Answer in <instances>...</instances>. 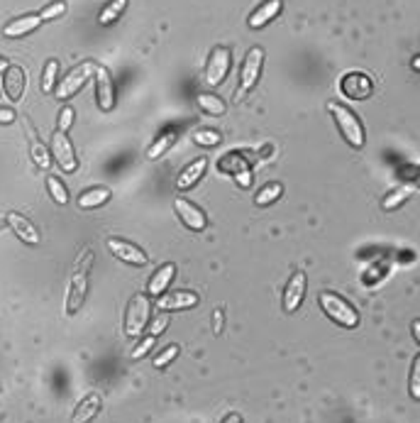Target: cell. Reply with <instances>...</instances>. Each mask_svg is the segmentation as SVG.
<instances>
[{
	"mask_svg": "<svg viewBox=\"0 0 420 423\" xmlns=\"http://www.w3.org/2000/svg\"><path fill=\"white\" fill-rule=\"evenodd\" d=\"M91 267H93V250L91 247H86V250L78 255L76 265H73V272H71V279H68V291H66V313L68 316H73V313L81 311L83 301H86Z\"/></svg>",
	"mask_w": 420,
	"mask_h": 423,
	"instance_id": "6da1fadb",
	"label": "cell"
},
{
	"mask_svg": "<svg viewBox=\"0 0 420 423\" xmlns=\"http://www.w3.org/2000/svg\"><path fill=\"white\" fill-rule=\"evenodd\" d=\"M328 111H330V116H333V120L338 123V130H340V135L345 137V142L354 149H362L364 142H367V135H364V125L359 123L357 113H352L349 108H345L342 103H338V101H330Z\"/></svg>",
	"mask_w": 420,
	"mask_h": 423,
	"instance_id": "7a4b0ae2",
	"label": "cell"
},
{
	"mask_svg": "<svg viewBox=\"0 0 420 423\" xmlns=\"http://www.w3.org/2000/svg\"><path fill=\"white\" fill-rule=\"evenodd\" d=\"M318 301H320V308L325 311V316H328L330 321L338 323V326H342V328H357L359 326L357 308H354L349 301H345L340 293H335V291H320Z\"/></svg>",
	"mask_w": 420,
	"mask_h": 423,
	"instance_id": "3957f363",
	"label": "cell"
},
{
	"mask_svg": "<svg viewBox=\"0 0 420 423\" xmlns=\"http://www.w3.org/2000/svg\"><path fill=\"white\" fill-rule=\"evenodd\" d=\"M150 311H152V301L150 293H135L127 303L125 311V333L127 338H137L145 333L147 323H150Z\"/></svg>",
	"mask_w": 420,
	"mask_h": 423,
	"instance_id": "277c9868",
	"label": "cell"
},
{
	"mask_svg": "<svg viewBox=\"0 0 420 423\" xmlns=\"http://www.w3.org/2000/svg\"><path fill=\"white\" fill-rule=\"evenodd\" d=\"M93 74H96V64H93V62H81L78 67H73L71 71H68L66 76L57 83V88H54V96H57L59 101H66V98L76 96V93L86 86L88 78H91Z\"/></svg>",
	"mask_w": 420,
	"mask_h": 423,
	"instance_id": "5b68a950",
	"label": "cell"
},
{
	"mask_svg": "<svg viewBox=\"0 0 420 423\" xmlns=\"http://www.w3.org/2000/svg\"><path fill=\"white\" fill-rule=\"evenodd\" d=\"M261 67H264V49L261 47H252L247 52L245 62H242V71H240V86H237V101L245 98L252 88L256 86L259 81V74H261Z\"/></svg>",
	"mask_w": 420,
	"mask_h": 423,
	"instance_id": "8992f818",
	"label": "cell"
},
{
	"mask_svg": "<svg viewBox=\"0 0 420 423\" xmlns=\"http://www.w3.org/2000/svg\"><path fill=\"white\" fill-rule=\"evenodd\" d=\"M232 64V54L227 47H215L208 57V64H205V74H203V83L208 88H215L225 81L227 71H230Z\"/></svg>",
	"mask_w": 420,
	"mask_h": 423,
	"instance_id": "52a82bcc",
	"label": "cell"
},
{
	"mask_svg": "<svg viewBox=\"0 0 420 423\" xmlns=\"http://www.w3.org/2000/svg\"><path fill=\"white\" fill-rule=\"evenodd\" d=\"M340 91H342V96L349 98V101H367L374 91V83L364 71H349L345 74L342 81H340Z\"/></svg>",
	"mask_w": 420,
	"mask_h": 423,
	"instance_id": "ba28073f",
	"label": "cell"
},
{
	"mask_svg": "<svg viewBox=\"0 0 420 423\" xmlns=\"http://www.w3.org/2000/svg\"><path fill=\"white\" fill-rule=\"evenodd\" d=\"M52 154H54V162L59 164L64 174H73L78 167V159L76 152H73V144L66 137V132H54L52 135Z\"/></svg>",
	"mask_w": 420,
	"mask_h": 423,
	"instance_id": "9c48e42d",
	"label": "cell"
},
{
	"mask_svg": "<svg viewBox=\"0 0 420 423\" xmlns=\"http://www.w3.org/2000/svg\"><path fill=\"white\" fill-rule=\"evenodd\" d=\"M106 245H108V250H110L120 262H125V265L145 267L147 260H150V257H147V252L142 250V247L132 245V242H127V240H120V237H108Z\"/></svg>",
	"mask_w": 420,
	"mask_h": 423,
	"instance_id": "30bf717a",
	"label": "cell"
},
{
	"mask_svg": "<svg viewBox=\"0 0 420 423\" xmlns=\"http://www.w3.org/2000/svg\"><path fill=\"white\" fill-rule=\"evenodd\" d=\"M174 211H176V216H179V221L184 223L189 230L201 233V230H205V226H208V218H205V213L201 211L196 203H191L189 198H184V196L176 198Z\"/></svg>",
	"mask_w": 420,
	"mask_h": 423,
	"instance_id": "8fae6325",
	"label": "cell"
},
{
	"mask_svg": "<svg viewBox=\"0 0 420 423\" xmlns=\"http://www.w3.org/2000/svg\"><path fill=\"white\" fill-rule=\"evenodd\" d=\"M96 101H98V108L103 113L113 111L115 106V86H113V76L106 67H98L96 64Z\"/></svg>",
	"mask_w": 420,
	"mask_h": 423,
	"instance_id": "7c38bea8",
	"label": "cell"
},
{
	"mask_svg": "<svg viewBox=\"0 0 420 423\" xmlns=\"http://www.w3.org/2000/svg\"><path fill=\"white\" fill-rule=\"evenodd\" d=\"M305 289H308V279H305V272H294L291 279L286 282L284 289V311L286 313H294L300 308L305 298Z\"/></svg>",
	"mask_w": 420,
	"mask_h": 423,
	"instance_id": "4fadbf2b",
	"label": "cell"
},
{
	"mask_svg": "<svg viewBox=\"0 0 420 423\" xmlns=\"http://www.w3.org/2000/svg\"><path fill=\"white\" fill-rule=\"evenodd\" d=\"M198 301L201 298L196 291H186V289H181V291L161 293V296L157 298V308H159V311H186V308L198 306Z\"/></svg>",
	"mask_w": 420,
	"mask_h": 423,
	"instance_id": "5bb4252c",
	"label": "cell"
},
{
	"mask_svg": "<svg viewBox=\"0 0 420 423\" xmlns=\"http://www.w3.org/2000/svg\"><path fill=\"white\" fill-rule=\"evenodd\" d=\"M5 223L13 228V233L24 242V245H39V240H42V237H39V230L32 226V221H27V218L20 216V213H8V216H5Z\"/></svg>",
	"mask_w": 420,
	"mask_h": 423,
	"instance_id": "9a60e30c",
	"label": "cell"
},
{
	"mask_svg": "<svg viewBox=\"0 0 420 423\" xmlns=\"http://www.w3.org/2000/svg\"><path fill=\"white\" fill-rule=\"evenodd\" d=\"M24 83H27V76H24L22 67H15V64H10L8 69H5V76H3V86H5V96L10 98V101H20L24 93Z\"/></svg>",
	"mask_w": 420,
	"mask_h": 423,
	"instance_id": "2e32d148",
	"label": "cell"
},
{
	"mask_svg": "<svg viewBox=\"0 0 420 423\" xmlns=\"http://www.w3.org/2000/svg\"><path fill=\"white\" fill-rule=\"evenodd\" d=\"M205 169H208V159L205 157L194 159V162H191L189 167L179 174V179H176V188H179V191H189V188H194L196 183L203 179Z\"/></svg>",
	"mask_w": 420,
	"mask_h": 423,
	"instance_id": "e0dca14e",
	"label": "cell"
},
{
	"mask_svg": "<svg viewBox=\"0 0 420 423\" xmlns=\"http://www.w3.org/2000/svg\"><path fill=\"white\" fill-rule=\"evenodd\" d=\"M174 277H176V265L174 262H164V265L150 277V284H147L150 296H161V293L169 289V284L174 282Z\"/></svg>",
	"mask_w": 420,
	"mask_h": 423,
	"instance_id": "ac0fdd59",
	"label": "cell"
},
{
	"mask_svg": "<svg viewBox=\"0 0 420 423\" xmlns=\"http://www.w3.org/2000/svg\"><path fill=\"white\" fill-rule=\"evenodd\" d=\"M281 8H284V3H281V0H264V3H261L259 8L249 15L247 25H249L252 29H261L266 22H271V20L281 13Z\"/></svg>",
	"mask_w": 420,
	"mask_h": 423,
	"instance_id": "d6986e66",
	"label": "cell"
},
{
	"mask_svg": "<svg viewBox=\"0 0 420 423\" xmlns=\"http://www.w3.org/2000/svg\"><path fill=\"white\" fill-rule=\"evenodd\" d=\"M217 169H220L222 174H230V176H235V174L252 169V157H249V154H245V152H227V154H222V157H220Z\"/></svg>",
	"mask_w": 420,
	"mask_h": 423,
	"instance_id": "ffe728a7",
	"label": "cell"
},
{
	"mask_svg": "<svg viewBox=\"0 0 420 423\" xmlns=\"http://www.w3.org/2000/svg\"><path fill=\"white\" fill-rule=\"evenodd\" d=\"M42 25V18L39 15H22V18H15L13 22H8L3 27L5 37H24V34L34 32V29Z\"/></svg>",
	"mask_w": 420,
	"mask_h": 423,
	"instance_id": "44dd1931",
	"label": "cell"
},
{
	"mask_svg": "<svg viewBox=\"0 0 420 423\" xmlns=\"http://www.w3.org/2000/svg\"><path fill=\"white\" fill-rule=\"evenodd\" d=\"M98 411H101V396L98 394L83 396V399L78 401L76 409H73L71 423H91L98 416Z\"/></svg>",
	"mask_w": 420,
	"mask_h": 423,
	"instance_id": "7402d4cb",
	"label": "cell"
},
{
	"mask_svg": "<svg viewBox=\"0 0 420 423\" xmlns=\"http://www.w3.org/2000/svg\"><path fill=\"white\" fill-rule=\"evenodd\" d=\"M110 188L106 186H96V188H88V191H83L81 196H78V208H83V211H91V208H101L106 206L108 201H110Z\"/></svg>",
	"mask_w": 420,
	"mask_h": 423,
	"instance_id": "603a6c76",
	"label": "cell"
},
{
	"mask_svg": "<svg viewBox=\"0 0 420 423\" xmlns=\"http://www.w3.org/2000/svg\"><path fill=\"white\" fill-rule=\"evenodd\" d=\"M176 137H179V135H176V130H164L161 135H157V140L152 142L150 147H147L145 157L152 159V162H154V159H159V157H164V154L174 147Z\"/></svg>",
	"mask_w": 420,
	"mask_h": 423,
	"instance_id": "cb8c5ba5",
	"label": "cell"
},
{
	"mask_svg": "<svg viewBox=\"0 0 420 423\" xmlns=\"http://www.w3.org/2000/svg\"><path fill=\"white\" fill-rule=\"evenodd\" d=\"M196 103H198L201 111L208 113V116H212V118L225 116V111H227V103L222 101L220 96H215V93H208V91L198 93V96H196Z\"/></svg>",
	"mask_w": 420,
	"mask_h": 423,
	"instance_id": "d4e9b609",
	"label": "cell"
},
{
	"mask_svg": "<svg viewBox=\"0 0 420 423\" xmlns=\"http://www.w3.org/2000/svg\"><path fill=\"white\" fill-rule=\"evenodd\" d=\"M416 188H418V183H401L398 188H393V191L384 198V203H382L384 211H393V208H398L401 203H406L408 198L416 193Z\"/></svg>",
	"mask_w": 420,
	"mask_h": 423,
	"instance_id": "484cf974",
	"label": "cell"
},
{
	"mask_svg": "<svg viewBox=\"0 0 420 423\" xmlns=\"http://www.w3.org/2000/svg\"><path fill=\"white\" fill-rule=\"evenodd\" d=\"M281 193H284V186H281L279 181H271V183H264V186L256 191L254 196V203L256 206H271V203H276L281 198Z\"/></svg>",
	"mask_w": 420,
	"mask_h": 423,
	"instance_id": "4316f807",
	"label": "cell"
},
{
	"mask_svg": "<svg viewBox=\"0 0 420 423\" xmlns=\"http://www.w3.org/2000/svg\"><path fill=\"white\" fill-rule=\"evenodd\" d=\"M125 8H127V0H110V3H108L106 8L101 10V15H98V22H101V25L115 22V20L122 15V10H125Z\"/></svg>",
	"mask_w": 420,
	"mask_h": 423,
	"instance_id": "83f0119b",
	"label": "cell"
},
{
	"mask_svg": "<svg viewBox=\"0 0 420 423\" xmlns=\"http://www.w3.org/2000/svg\"><path fill=\"white\" fill-rule=\"evenodd\" d=\"M57 76H59V62L57 59H49L47 67H44L42 74V91L44 93H52L57 88Z\"/></svg>",
	"mask_w": 420,
	"mask_h": 423,
	"instance_id": "f1b7e54d",
	"label": "cell"
},
{
	"mask_svg": "<svg viewBox=\"0 0 420 423\" xmlns=\"http://www.w3.org/2000/svg\"><path fill=\"white\" fill-rule=\"evenodd\" d=\"M47 188H49V193H52L54 203H59V206H66V203H68V191L57 176H47Z\"/></svg>",
	"mask_w": 420,
	"mask_h": 423,
	"instance_id": "f546056e",
	"label": "cell"
},
{
	"mask_svg": "<svg viewBox=\"0 0 420 423\" xmlns=\"http://www.w3.org/2000/svg\"><path fill=\"white\" fill-rule=\"evenodd\" d=\"M194 142L198 144V147H217V144L222 142V135L217 130H208V127H203V130L194 132Z\"/></svg>",
	"mask_w": 420,
	"mask_h": 423,
	"instance_id": "4dcf8cb0",
	"label": "cell"
},
{
	"mask_svg": "<svg viewBox=\"0 0 420 423\" xmlns=\"http://www.w3.org/2000/svg\"><path fill=\"white\" fill-rule=\"evenodd\" d=\"M32 159H34V164H37L39 169H49V164H52L49 149L44 147V144L39 142L37 137H32Z\"/></svg>",
	"mask_w": 420,
	"mask_h": 423,
	"instance_id": "1f68e13d",
	"label": "cell"
},
{
	"mask_svg": "<svg viewBox=\"0 0 420 423\" xmlns=\"http://www.w3.org/2000/svg\"><path fill=\"white\" fill-rule=\"evenodd\" d=\"M64 13H66V3H64V0H54V3L44 5L42 13H39V18H42V22H47V20L61 18Z\"/></svg>",
	"mask_w": 420,
	"mask_h": 423,
	"instance_id": "d6a6232c",
	"label": "cell"
},
{
	"mask_svg": "<svg viewBox=\"0 0 420 423\" xmlns=\"http://www.w3.org/2000/svg\"><path fill=\"white\" fill-rule=\"evenodd\" d=\"M408 389H411V396L416 401H420V352L413 360V370H411V382H408Z\"/></svg>",
	"mask_w": 420,
	"mask_h": 423,
	"instance_id": "836d02e7",
	"label": "cell"
},
{
	"mask_svg": "<svg viewBox=\"0 0 420 423\" xmlns=\"http://www.w3.org/2000/svg\"><path fill=\"white\" fill-rule=\"evenodd\" d=\"M176 355H179V345H166L164 350L154 357V367L157 370H161V367H166L169 362H174Z\"/></svg>",
	"mask_w": 420,
	"mask_h": 423,
	"instance_id": "e575fe53",
	"label": "cell"
},
{
	"mask_svg": "<svg viewBox=\"0 0 420 423\" xmlns=\"http://www.w3.org/2000/svg\"><path fill=\"white\" fill-rule=\"evenodd\" d=\"M73 108H68V106H64L61 111H59V120H57V130L59 132H68V127L73 125Z\"/></svg>",
	"mask_w": 420,
	"mask_h": 423,
	"instance_id": "d590c367",
	"label": "cell"
},
{
	"mask_svg": "<svg viewBox=\"0 0 420 423\" xmlns=\"http://www.w3.org/2000/svg\"><path fill=\"white\" fill-rule=\"evenodd\" d=\"M152 347H154V335H147V338H142V340L135 345V350L130 352V357H132V360H142V357H145L147 352L152 350Z\"/></svg>",
	"mask_w": 420,
	"mask_h": 423,
	"instance_id": "8d00e7d4",
	"label": "cell"
},
{
	"mask_svg": "<svg viewBox=\"0 0 420 423\" xmlns=\"http://www.w3.org/2000/svg\"><path fill=\"white\" fill-rule=\"evenodd\" d=\"M169 326V318L166 316H159L157 318V321H152V326H150V335H161V333H164V328Z\"/></svg>",
	"mask_w": 420,
	"mask_h": 423,
	"instance_id": "74e56055",
	"label": "cell"
},
{
	"mask_svg": "<svg viewBox=\"0 0 420 423\" xmlns=\"http://www.w3.org/2000/svg\"><path fill=\"white\" fill-rule=\"evenodd\" d=\"M237 181V186L240 188H249L252 186V181H254V176H252V169H247V172H240V174H235L232 176Z\"/></svg>",
	"mask_w": 420,
	"mask_h": 423,
	"instance_id": "f35d334b",
	"label": "cell"
},
{
	"mask_svg": "<svg viewBox=\"0 0 420 423\" xmlns=\"http://www.w3.org/2000/svg\"><path fill=\"white\" fill-rule=\"evenodd\" d=\"M15 123V111L13 108H0V125H10Z\"/></svg>",
	"mask_w": 420,
	"mask_h": 423,
	"instance_id": "ab89813d",
	"label": "cell"
},
{
	"mask_svg": "<svg viewBox=\"0 0 420 423\" xmlns=\"http://www.w3.org/2000/svg\"><path fill=\"white\" fill-rule=\"evenodd\" d=\"M212 331H215V333L222 331V311H220V308L212 313Z\"/></svg>",
	"mask_w": 420,
	"mask_h": 423,
	"instance_id": "60d3db41",
	"label": "cell"
},
{
	"mask_svg": "<svg viewBox=\"0 0 420 423\" xmlns=\"http://www.w3.org/2000/svg\"><path fill=\"white\" fill-rule=\"evenodd\" d=\"M222 423H242V416L240 414H227Z\"/></svg>",
	"mask_w": 420,
	"mask_h": 423,
	"instance_id": "b9f144b4",
	"label": "cell"
},
{
	"mask_svg": "<svg viewBox=\"0 0 420 423\" xmlns=\"http://www.w3.org/2000/svg\"><path fill=\"white\" fill-rule=\"evenodd\" d=\"M413 338H416L420 345V321H413Z\"/></svg>",
	"mask_w": 420,
	"mask_h": 423,
	"instance_id": "7bdbcfd3",
	"label": "cell"
},
{
	"mask_svg": "<svg viewBox=\"0 0 420 423\" xmlns=\"http://www.w3.org/2000/svg\"><path fill=\"white\" fill-rule=\"evenodd\" d=\"M8 67H10V64H8V59H3V57H0V74H3Z\"/></svg>",
	"mask_w": 420,
	"mask_h": 423,
	"instance_id": "ee69618b",
	"label": "cell"
},
{
	"mask_svg": "<svg viewBox=\"0 0 420 423\" xmlns=\"http://www.w3.org/2000/svg\"><path fill=\"white\" fill-rule=\"evenodd\" d=\"M416 69H420V59H416Z\"/></svg>",
	"mask_w": 420,
	"mask_h": 423,
	"instance_id": "f6af8a7d",
	"label": "cell"
}]
</instances>
